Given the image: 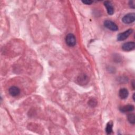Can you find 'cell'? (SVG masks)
I'll return each instance as SVG.
<instances>
[{"mask_svg":"<svg viewBox=\"0 0 135 135\" xmlns=\"http://www.w3.org/2000/svg\"><path fill=\"white\" fill-rule=\"evenodd\" d=\"M134 107L132 104L125 105L124 106H122V107H120V108H119L120 111L123 113L132 112L134 110Z\"/></svg>","mask_w":135,"mask_h":135,"instance_id":"52a82bcc","label":"cell"},{"mask_svg":"<svg viewBox=\"0 0 135 135\" xmlns=\"http://www.w3.org/2000/svg\"><path fill=\"white\" fill-rule=\"evenodd\" d=\"M133 32V30L129 28L127 31L119 33L117 36V40L118 41H123L126 40Z\"/></svg>","mask_w":135,"mask_h":135,"instance_id":"7a4b0ae2","label":"cell"},{"mask_svg":"<svg viewBox=\"0 0 135 135\" xmlns=\"http://www.w3.org/2000/svg\"><path fill=\"white\" fill-rule=\"evenodd\" d=\"M97 101L95 100H94V99H93L90 100L89 102H88L89 105L90 106H91V107H94V106H95L97 105Z\"/></svg>","mask_w":135,"mask_h":135,"instance_id":"7c38bea8","label":"cell"},{"mask_svg":"<svg viewBox=\"0 0 135 135\" xmlns=\"http://www.w3.org/2000/svg\"><path fill=\"white\" fill-rule=\"evenodd\" d=\"M104 26L112 31H117L118 30V27L117 24L110 20H105L104 22Z\"/></svg>","mask_w":135,"mask_h":135,"instance_id":"277c9868","label":"cell"},{"mask_svg":"<svg viewBox=\"0 0 135 135\" xmlns=\"http://www.w3.org/2000/svg\"><path fill=\"white\" fill-rule=\"evenodd\" d=\"M135 48V43L134 42H128L124 43L122 45V49L124 51H130L133 50Z\"/></svg>","mask_w":135,"mask_h":135,"instance_id":"5b68a950","label":"cell"},{"mask_svg":"<svg viewBox=\"0 0 135 135\" xmlns=\"http://www.w3.org/2000/svg\"><path fill=\"white\" fill-rule=\"evenodd\" d=\"M129 6H130V8H133V9H134V1H129Z\"/></svg>","mask_w":135,"mask_h":135,"instance_id":"5bb4252c","label":"cell"},{"mask_svg":"<svg viewBox=\"0 0 135 135\" xmlns=\"http://www.w3.org/2000/svg\"><path fill=\"white\" fill-rule=\"evenodd\" d=\"M135 20L134 13H130L125 15L122 18V21L124 24H129L134 22Z\"/></svg>","mask_w":135,"mask_h":135,"instance_id":"6da1fadb","label":"cell"},{"mask_svg":"<svg viewBox=\"0 0 135 135\" xmlns=\"http://www.w3.org/2000/svg\"><path fill=\"white\" fill-rule=\"evenodd\" d=\"M134 95H135V94L133 93V95H132V98H133V101L135 100H134Z\"/></svg>","mask_w":135,"mask_h":135,"instance_id":"2e32d148","label":"cell"},{"mask_svg":"<svg viewBox=\"0 0 135 135\" xmlns=\"http://www.w3.org/2000/svg\"><path fill=\"white\" fill-rule=\"evenodd\" d=\"M82 2L86 5H90L93 3L92 1L91 0H85V1H82Z\"/></svg>","mask_w":135,"mask_h":135,"instance_id":"4fadbf2b","label":"cell"},{"mask_svg":"<svg viewBox=\"0 0 135 135\" xmlns=\"http://www.w3.org/2000/svg\"><path fill=\"white\" fill-rule=\"evenodd\" d=\"M113 122L112 121H109L107 125H106V127H105V132L108 134H111L112 132V128H113Z\"/></svg>","mask_w":135,"mask_h":135,"instance_id":"30bf717a","label":"cell"},{"mask_svg":"<svg viewBox=\"0 0 135 135\" xmlns=\"http://www.w3.org/2000/svg\"><path fill=\"white\" fill-rule=\"evenodd\" d=\"M8 92L9 94L12 97H16L20 93V89L15 86H12L8 89Z\"/></svg>","mask_w":135,"mask_h":135,"instance_id":"8992f818","label":"cell"},{"mask_svg":"<svg viewBox=\"0 0 135 135\" xmlns=\"http://www.w3.org/2000/svg\"><path fill=\"white\" fill-rule=\"evenodd\" d=\"M104 5L105 6V7L107 8V13L109 15H112L114 14V8L112 5V4L109 1H105L104 2Z\"/></svg>","mask_w":135,"mask_h":135,"instance_id":"ba28073f","label":"cell"},{"mask_svg":"<svg viewBox=\"0 0 135 135\" xmlns=\"http://www.w3.org/2000/svg\"><path fill=\"white\" fill-rule=\"evenodd\" d=\"M129 95V92L126 88H121L119 91V96L121 99H126Z\"/></svg>","mask_w":135,"mask_h":135,"instance_id":"9c48e42d","label":"cell"},{"mask_svg":"<svg viewBox=\"0 0 135 135\" xmlns=\"http://www.w3.org/2000/svg\"><path fill=\"white\" fill-rule=\"evenodd\" d=\"M132 88H133V89H134V81H132Z\"/></svg>","mask_w":135,"mask_h":135,"instance_id":"9a60e30c","label":"cell"},{"mask_svg":"<svg viewBox=\"0 0 135 135\" xmlns=\"http://www.w3.org/2000/svg\"><path fill=\"white\" fill-rule=\"evenodd\" d=\"M65 42L68 46L70 47L74 46L76 44L75 36L72 33H69L65 37Z\"/></svg>","mask_w":135,"mask_h":135,"instance_id":"3957f363","label":"cell"},{"mask_svg":"<svg viewBox=\"0 0 135 135\" xmlns=\"http://www.w3.org/2000/svg\"><path fill=\"white\" fill-rule=\"evenodd\" d=\"M128 121L132 124L135 123V115L134 113H129L127 115Z\"/></svg>","mask_w":135,"mask_h":135,"instance_id":"8fae6325","label":"cell"}]
</instances>
